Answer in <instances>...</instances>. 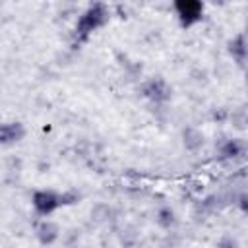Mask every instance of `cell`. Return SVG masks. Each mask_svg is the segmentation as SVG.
<instances>
[{
  "instance_id": "obj_1",
  "label": "cell",
  "mask_w": 248,
  "mask_h": 248,
  "mask_svg": "<svg viewBox=\"0 0 248 248\" xmlns=\"http://www.w3.org/2000/svg\"><path fill=\"white\" fill-rule=\"evenodd\" d=\"M110 16H112V10L103 2H93L85 10H81L79 16L76 17V23L72 29L70 46L81 48L91 39L93 33H97L101 27H105L110 21Z\"/></svg>"
},
{
  "instance_id": "obj_2",
  "label": "cell",
  "mask_w": 248,
  "mask_h": 248,
  "mask_svg": "<svg viewBox=\"0 0 248 248\" xmlns=\"http://www.w3.org/2000/svg\"><path fill=\"white\" fill-rule=\"evenodd\" d=\"M140 95L151 105H167L172 99V85L163 76H151L143 79L138 87Z\"/></svg>"
},
{
  "instance_id": "obj_3",
  "label": "cell",
  "mask_w": 248,
  "mask_h": 248,
  "mask_svg": "<svg viewBox=\"0 0 248 248\" xmlns=\"http://www.w3.org/2000/svg\"><path fill=\"white\" fill-rule=\"evenodd\" d=\"M172 10L182 29L198 25L205 16V4L202 0H176L172 4Z\"/></svg>"
},
{
  "instance_id": "obj_4",
  "label": "cell",
  "mask_w": 248,
  "mask_h": 248,
  "mask_svg": "<svg viewBox=\"0 0 248 248\" xmlns=\"http://www.w3.org/2000/svg\"><path fill=\"white\" fill-rule=\"evenodd\" d=\"M215 155L221 163H236L248 155V145L242 138H219L215 141Z\"/></svg>"
},
{
  "instance_id": "obj_5",
  "label": "cell",
  "mask_w": 248,
  "mask_h": 248,
  "mask_svg": "<svg viewBox=\"0 0 248 248\" xmlns=\"http://www.w3.org/2000/svg\"><path fill=\"white\" fill-rule=\"evenodd\" d=\"M31 207H33V211H35L39 217H48V215H52L56 209L62 207L60 192L46 190V188L35 190V192L31 194Z\"/></svg>"
},
{
  "instance_id": "obj_6",
  "label": "cell",
  "mask_w": 248,
  "mask_h": 248,
  "mask_svg": "<svg viewBox=\"0 0 248 248\" xmlns=\"http://www.w3.org/2000/svg\"><path fill=\"white\" fill-rule=\"evenodd\" d=\"M33 232H35V238L41 246H52L56 244L60 238H62V231H60V225L48 217H41L35 227H33Z\"/></svg>"
},
{
  "instance_id": "obj_7",
  "label": "cell",
  "mask_w": 248,
  "mask_h": 248,
  "mask_svg": "<svg viewBox=\"0 0 248 248\" xmlns=\"http://www.w3.org/2000/svg\"><path fill=\"white\" fill-rule=\"evenodd\" d=\"M227 52L236 66H246L248 64V35L244 31L234 33L227 41Z\"/></svg>"
},
{
  "instance_id": "obj_8",
  "label": "cell",
  "mask_w": 248,
  "mask_h": 248,
  "mask_svg": "<svg viewBox=\"0 0 248 248\" xmlns=\"http://www.w3.org/2000/svg\"><path fill=\"white\" fill-rule=\"evenodd\" d=\"M25 134H27V130L21 120H6L0 126V143H2V147H12V145L19 143L25 138Z\"/></svg>"
},
{
  "instance_id": "obj_9",
  "label": "cell",
  "mask_w": 248,
  "mask_h": 248,
  "mask_svg": "<svg viewBox=\"0 0 248 248\" xmlns=\"http://www.w3.org/2000/svg\"><path fill=\"white\" fill-rule=\"evenodd\" d=\"M180 140H182V147L190 153H198L205 145V134L198 126H184L180 132Z\"/></svg>"
},
{
  "instance_id": "obj_10",
  "label": "cell",
  "mask_w": 248,
  "mask_h": 248,
  "mask_svg": "<svg viewBox=\"0 0 248 248\" xmlns=\"http://www.w3.org/2000/svg\"><path fill=\"white\" fill-rule=\"evenodd\" d=\"M89 215H91V221H93V223H97V225H108V223L114 221L116 211L112 209V205H108V203H105V202H99V203H95V205L91 207Z\"/></svg>"
},
{
  "instance_id": "obj_11",
  "label": "cell",
  "mask_w": 248,
  "mask_h": 248,
  "mask_svg": "<svg viewBox=\"0 0 248 248\" xmlns=\"http://www.w3.org/2000/svg\"><path fill=\"white\" fill-rule=\"evenodd\" d=\"M116 62H118V66L124 70V74H126V76H130L132 79L141 78L143 64H141L140 60H132L126 52H116Z\"/></svg>"
},
{
  "instance_id": "obj_12",
  "label": "cell",
  "mask_w": 248,
  "mask_h": 248,
  "mask_svg": "<svg viewBox=\"0 0 248 248\" xmlns=\"http://www.w3.org/2000/svg\"><path fill=\"white\" fill-rule=\"evenodd\" d=\"M155 223L157 227H161L163 231H172L178 223V217H176V211L170 207V205H161L157 211H155Z\"/></svg>"
},
{
  "instance_id": "obj_13",
  "label": "cell",
  "mask_w": 248,
  "mask_h": 248,
  "mask_svg": "<svg viewBox=\"0 0 248 248\" xmlns=\"http://www.w3.org/2000/svg\"><path fill=\"white\" fill-rule=\"evenodd\" d=\"M229 122L234 130H248V108L246 107H236L231 110Z\"/></svg>"
},
{
  "instance_id": "obj_14",
  "label": "cell",
  "mask_w": 248,
  "mask_h": 248,
  "mask_svg": "<svg viewBox=\"0 0 248 248\" xmlns=\"http://www.w3.org/2000/svg\"><path fill=\"white\" fill-rule=\"evenodd\" d=\"M118 240L124 248H134L138 242H140V232L136 227L128 225V227H122L120 232H118Z\"/></svg>"
},
{
  "instance_id": "obj_15",
  "label": "cell",
  "mask_w": 248,
  "mask_h": 248,
  "mask_svg": "<svg viewBox=\"0 0 248 248\" xmlns=\"http://www.w3.org/2000/svg\"><path fill=\"white\" fill-rule=\"evenodd\" d=\"M229 116H231V110L227 107H213L209 110V120L215 122V124H225L229 122Z\"/></svg>"
},
{
  "instance_id": "obj_16",
  "label": "cell",
  "mask_w": 248,
  "mask_h": 248,
  "mask_svg": "<svg viewBox=\"0 0 248 248\" xmlns=\"http://www.w3.org/2000/svg\"><path fill=\"white\" fill-rule=\"evenodd\" d=\"M79 200H81V194H79L76 188H68V190L60 192L62 207H66V205H76V203H79Z\"/></svg>"
},
{
  "instance_id": "obj_17",
  "label": "cell",
  "mask_w": 248,
  "mask_h": 248,
  "mask_svg": "<svg viewBox=\"0 0 248 248\" xmlns=\"http://www.w3.org/2000/svg\"><path fill=\"white\" fill-rule=\"evenodd\" d=\"M79 240H81V234L78 229H70L62 234V242L66 248H78L79 246Z\"/></svg>"
},
{
  "instance_id": "obj_18",
  "label": "cell",
  "mask_w": 248,
  "mask_h": 248,
  "mask_svg": "<svg viewBox=\"0 0 248 248\" xmlns=\"http://www.w3.org/2000/svg\"><path fill=\"white\" fill-rule=\"evenodd\" d=\"M21 172V159L19 157H12L6 165V176H12V174H19Z\"/></svg>"
},
{
  "instance_id": "obj_19",
  "label": "cell",
  "mask_w": 248,
  "mask_h": 248,
  "mask_svg": "<svg viewBox=\"0 0 248 248\" xmlns=\"http://www.w3.org/2000/svg\"><path fill=\"white\" fill-rule=\"evenodd\" d=\"M234 205L238 207V211H240V213L248 215V192H240V194L236 196V202H234Z\"/></svg>"
},
{
  "instance_id": "obj_20",
  "label": "cell",
  "mask_w": 248,
  "mask_h": 248,
  "mask_svg": "<svg viewBox=\"0 0 248 248\" xmlns=\"http://www.w3.org/2000/svg\"><path fill=\"white\" fill-rule=\"evenodd\" d=\"M213 248H238V242H236V238H232V236H223V238H219V240L215 242Z\"/></svg>"
},
{
  "instance_id": "obj_21",
  "label": "cell",
  "mask_w": 248,
  "mask_h": 248,
  "mask_svg": "<svg viewBox=\"0 0 248 248\" xmlns=\"http://www.w3.org/2000/svg\"><path fill=\"white\" fill-rule=\"evenodd\" d=\"M244 85H246V89H248V68H246V72H244Z\"/></svg>"
},
{
  "instance_id": "obj_22",
  "label": "cell",
  "mask_w": 248,
  "mask_h": 248,
  "mask_svg": "<svg viewBox=\"0 0 248 248\" xmlns=\"http://www.w3.org/2000/svg\"><path fill=\"white\" fill-rule=\"evenodd\" d=\"M157 248H169V246H165V244H163V246H157Z\"/></svg>"
}]
</instances>
